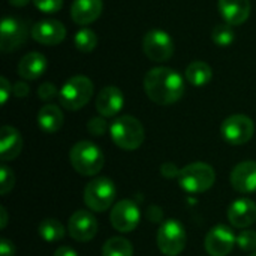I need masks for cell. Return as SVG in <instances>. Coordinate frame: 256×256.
<instances>
[{
    "label": "cell",
    "instance_id": "obj_9",
    "mask_svg": "<svg viewBox=\"0 0 256 256\" xmlns=\"http://www.w3.org/2000/svg\"><path fill=\"white\" fill-rule=\"evenodd\" d=\"M142 51L153 62H168L174 54V40L165 30L153 28L142 38Z\"/></svg>",
    "mask_w": 256,
    "mask_h": 256
},
{
    "label": "cell",
    "instance_id": "obj_36",
    "mask_svg": "<svg viewBox=\"0 0 256 256\" xmlns=\"http://www.w3.org/2000/svg\"><path fill=\"white\" fill-rule=\"evenodd\" d=\"M14 254H15L14 243L6 238H2L0 240V256H14Z\"/></svg>",
    "mask_w": 256,
    "mask_h": 256
},
{
    "label": "cell",
    "instance_id": "obj_22",
    "mask_svg": "<svg viewBox=\"0 0 256 256\" xmlns=\"http://www.w3.org/2000/svg\"><path fill=\"white\" fill-rule=\"evenodd\" d=\"M38 124L39 128L46 132V134H54L57 130L62 129L63 126V112L62 110L57 106V105H52V104H46L44 105L39 112H38Z\"/></svg>",
    "mask_w": 256,
    "mask_h": 256
},
{
    "label": "cell",
    "instance_id": "obj_33",
    "mask_svg": "<svg viewBox=\"0 0 256 256\" xmlns=\"http://www.w3.org/2000/svg\"><path fill=\"white\" fill-rule=\"evenodd\" d=\"M9 94H12V84L4 76H2L0 78V102H2V105H4L8 102Z\"/></svg>",
    "mask_w": 256,
    "mask_h": 256
},
{
    "label": "cell",
    "instance_id": "obj_1",
    "mask_svg": "<svg viewBox=\"0 0 256 256\" xmlns=\"http://www.w3.org/2000/svg\"><path fill=\"white\" fill-rule=\"evenodd\" d=\"M183 76L166 66L150 69L144 76V90L148 99L158 105L166 106L178 102L184 94Z\"/></svg>",
    "mask_w": 256,
    "mask_h": 256
},
{
    "label": "cell",
    "instance_id": "obj_28",
    "mask_svg": "<svg viewBox=\"0 0 256 256\" xmlns=\"http://www.w3.org/2000/svg\"><path fill=\"white\" fill-rule=\"evenodd\" d=\"M14 184H15L14 171L10 168H8L6 165H2L0 166V194L3 196L8 195L14 189Z\"/></svg>",
    "mask_w": 256,
    "mask_h": 256
},
{
    "label": "cell",
    "instance_id": "obj_31",
    "mask_svg": "<svg viewBox=\"0 0 256 256\" xmlns=\"http://www.w3.org/2000/svg\"><path fill=\"white\" fill-rule=\"evenodd\" d=\"M33 3L44 14H56L63 6V0H33Z\"/></svg>",
    "mask_w": 256,
    "mask_h": 256
},
{
    "label": "cell",
    "instance_id": "obj_2",
    "mask_svg": "<svg viewBox=\"0 0 256 256\" xmlns=\"http://www.w3.org/2000/svg\"><path fill=\"white\" fill-rule=\"evenodd\" d=\"M69 162L80 176L93 177L102 171L105 165V156L94 142L80 141L70 148Z\"/></svg>",
    "mask_w": 256,
    "mask_h": 256
},
{
    "label": "cell",
    "instance_id": "obj_13",
    "mask_svg": "<svg viewBox=\"0 0 256 256\" xmlns=\"http://www.w3.org/2000/svg\"><path fill=\"white\" fill-rule=\"evenodd\" d=\"M68 232L75 242L80 243L90 242L98 234V222L90 212L78 210L69 218Z\"/></svg>",
    "mask_w": 256,
    "mask_h": 256
},
{
    "label": "cell",
    "instance_id": "obj_25",
    "mask_svg": "<svg viewBox=\"0 0 256 256\" xmlns=\"http://www.w3.org/2000/svg\"><path fill=\"white\" fill-rule=\"evenodd\" d=\"M102 256H134V246L123 237H112L105 242Z\"/></svg>",
    "mask_w": 256,
    "mask_h": 256
},
{
    "label": "cell",
    "instance_id": "obj_5",
    "mask_svg": "<svg viewBox=\"0 0 256 256\" xmlns=\"http://www.w3.org/2000/svg\"><path fill=\"white\" fill-rule=\"evenodd\" d=\"M180 188L188 194H202L216 182L214 170L204 162H194L180 170L177 177Z\"/></svg>",
    "mask_w": 256,
    "mask_h": 256
},
{
    "label": "cell",
    "instance_id": "obj_8",
    "mask_svg": "<svg viewBox=\"0 0 256 256\" xmlns=\"http://www.w3.org/2000/svg\"><path fill=\"white\" fill-rule=\"evenodd\" d=\"M220 134L228 144L243 146L252 140L255 134V124L254 120L244 114H232L224 120Z\"/></svg>",
    "mask_w": 256,
    "mask_h": 256
},
{
    "label": "cell",
    "instance_id": "obj_26",
    "mask_svg": "<svg viewBox=\"0 0 256 256\" xmlns=\"http://www.w3.org/2000/svg\"><path fill=\"white\" fill-rule=\"evenodd\" d=\"M74 44L76 46L78 51L81 52H92L96 45H98V36L92 28H81L76 32L75 38H74Z\"/></svg>",
    "mask_w": 256,
    "mask_h": 256
},
{
    "label": "cell",
    "instance_id": "obj_4",
    "mask_svg": "<svg viewBox=\"0 0 256 256\" xmlns=\"http://www.w3.org/2000/svg\"><path fill=\"white\" fill-rule=\"evenodd\" d=\"M93 92L94 87L90 78L75 75L62 86L58 92L60 105L68 111H78L90 102Z\"/></svg>",
    "mask_w": 256,
    "mask_h": 256
},
{
    "label": "cell",
    "instance_id": "obj_24",
    "mask_svg": "<svg viewBox=\"0 0 256 256\" xmlns=\"http://www.w3.org/2000/svg\"><path fill=\"white\" fill-rule=\"evenodd\" d=\"M39 236L46 243H57L64 237V228L57 219H44L38 226Z\"/></svg>",
    "mask_w": 256,
    "mask_h": 256
},
{
    "label": "cell",
    "instance_id": "obj_17",
    "mask_svg": "<svg viewBox=\"0 0 256 256\" xmlns=\"http://www.w3.org/2000/svg\"><path fill=\"white\" fill-rule=\"evenodd\" d=\"M231 184L240 194L256 192V162L244 160L231 172Z\"/></svg>",
    "mask_w": 256,
    "mask_h": 256
},
{
    "label": "cell",
    "instance_id": "obj_35",
    "mask_svg": "<svg viewBox=\"0 0 256 256\" xmlns=\"http://www.w3.org/2000/svg\"><path fill=\"white\" fill-rule=\"evenodd\" d=\"M160 171H162V176L164 177H168V178L178 177V174H180V170H177V166L174 164H171V162L164 164L162 168H160Z\"/></svg>",
    "mask_w": 256,
    "mask_h": 256
},
{
    "label": "cell",
    "instance_id": "obj_40",
    "mask_svg": "<svg viewBox=\"0 0 256 256\" xmlns=\"http://www.w3.org/2000/svg\"><path fill=\"white\" fill-rule=\"evenodd\" d=\"M8 3L12 4V6H15V8H22V6L28 4L30 0H8Z\"/></svg>",
    "mask_w": 256,
    "mask_h": 256
},
{
    "label": "cell",
    "instance_id": "obj_19",
    "mask_svg": "<svg viewBox=\"0 0 256 256\" xmlns=\"http://www.w3.org/2000/svg\"><path fill=\"white\" fill-rule=\"evenodd\" d=\"M102 9V0H74L70 6V18L80 26H87L100 16Z\"/></svg>",
    "mask_w": 256,
    "mask_h": 256
},
{
    "label": "cell",
    "instance_id": "obj_12",
    "mask_svg": "<svg viewBox=\"0 0 256 256\" xmlns=\"http://www.w3.org/2000/svg\"><path fill=\"white\" fill-rule=\"evenodd\" d=\"M237 244V237L232 230L225 225L213 226L204 240V248L210 256H228Z\"/></svg>",
    "mask_w": 256,
    "mask_h": 256
},
{
    "label": "cell",
    "instance_id": "obj_29",
    "mask_svg": "<svg viewBox=\"0 0 256 256\" xmlns=\"http://www.w3.org/2000/svg\"><path fill=\"white\" fill-rule=\"evenodd\" d=\"M237 246L244 252L256 250V232L250 230H244L237 236Z\"/></svg>",
    "mask_w": 256,
    "mask_h": 256
},
{
    "label": "cell",
    "instance_id": "obj_41",
    "mask_svg": "<svg viewBox=\"0 0 256 256\" xmlns=\"http://www.w3.org/2000/svg\"><path fill=\"white\" fill-rule=\"evenodd\" d=\"M250 256H256V250H255V252H254V254H252V255H250Z\"/></svg>",
    "mask_w": 256,
    "mask_h": 256
},
{
    "label": "cell",
    "instance_id": "obj_32",
    "mask_svg": "<svg viewBox=\"0 0 256 256\" xmlns=\"http://www.w3.org/2000/svg\"><path fill=\"white\" fill-rule=\"evenodd\" d=\"M57 94H58V90H57V87H56L52 82H44V84H40L39 88H38V96H39L42 100H45V102L54 99Z\"/></svg>",
    "mask_w": 256,
    "mask_h": 256
},
{
    "label": "cell",
    "instance_id": "obj_27",
    "mask_svg": "<svg viewBox=\"0 0 256 256\" xmlns=\"http://www.w3.org/2000/svg\"><path fill=\"white\" fill-rule=\"evenodd\" d=\"M212 39L218 46H230L234 40H236V33L232 30V26L224 22V24H218L213 32H212Z\"/></svg>",
    "mask_w": 256,
    "mask_h": 256
},
{
    "label": "cell",
    "instance_id": "obj_14",
    "mask_svg": "<svg viewBox=\"0 0 256 256\" xmlns=\"http://www.w3.org/2000/svg\"><path fill=\"white\" fill-rule=\"evenodd\" d=\"M32 38L42 45H57L66 38V27L57 20H40L33 24Z\"/></svg>",
    "mask_w": 256,
    "mask_h": 256
},
{
    "label": "cell",
    "instance_id": "obj_7",
    "mask_svg": "<svg viewBox=\"0 0 256 256\" xmlns=\"http://www.w3.org/2000/svg\"><path fill=\"white\" fill-rule=\"evenodd\" d=\"M158 248L159 250L166 256L180 255L186 246L188 236L184 231V226L176 220V219H168L165 220L159 231H158Z\"/></svg>",
    "mask_w": 256,
    "mask_h": 256
},
{
    "label": "cell",
    "instance_id": "obj_39",
    "mask_svg": "<svg viewBox=\"0 0 256 256\" xmlns=\"http://www.w3.org/2000/svg\"><path fill=\"white\" fill-rule=\"evenodd\" d=\"M0 213H2V222H0V228L4 230L8 225V213H6V207H0Z\"/></svg>",
    "mask_w": 256,
    "mask_h": 256
},
{
    "label": "cell",
    "instance_id": "obj_34",
    "mask_svg": "<svg viewBox=\"0 0 256 256\" xmlns=\"http://www.w3.org/2000/svg\"><path fill=\"white\" fill-rule=\"evenodd\" d=\"M12 93H14V96H16V98H26V96L30 93V87H28L27 82L18 81V82H15V84L12 86Z\"/></svg>",
    "mask_w": 256,
    "mask_h": 256
},
{
    "label": "cell",
    "instance_id": "obj_16",
    "mask_svg": "<svg viewBox=\"0 0 256 256\" xmlns=\"http://www.w3.org/2000/svg\"><path fill=\"white\" fill-rule=\"evenodd\" d=\"M228 220L236 228H248L256 222V202L249 198L236 200L228 208Z\"/></svg>",
    "mask_w": 256,
    "mask_h": 256
},
{
    "label": "cell",
    "instance_id": "obj_11",
    "mask_svg": "<svg viewBox=\"0 0 256 256\" xmlns=\"http://www.w3.org/2000/svg\"><path fill=\"white\" fill-rule=\"evenodd\" d=\"M110 220L116 231L132 232L140 225L141 212L132 200H122L111 208Z\"/></svg>",
    "mask_w": 256,
    "mask_h": 256
},
{
    "label": "cell",
    "instance_id": "obj_30",
    "mask_svg": "<svg viewBox=\"0 0 256 256\" xmlns=\"http://www.w3.org/2000/svg\"><path fill=\"white\" fill-rule=\"evenodd\" d=\"M87 130L93 135V136H102L106 134L108 130V123L105 120V117H93L88 120L87 123Z\"/></svg>",
    "mask_w": 256,
    "mask_h": 256
},
{
    "label": "cell",
    "instance_id": "obj_10",
    "mask_svg": "<svg viewBox=\"0 0 256 256\" xmlns=\"http://www.w3.org/2000/svg\"><path fill=\"white\" fill-rule=\"evenodd\" d=\"M27 39V24L16 16H4L0 26V50L12 52Z\"/></svg>",
    "mask_w": 256,
    "mask_h": 256
},
{
    "label": "cell",
    "instance_id": "obj_18",
    "mask_svg": "<svg viewBox=\"0 0 256 256\" xmlns=\"http://www.w3.org/2000/svg\"><path fill=\"white\" fill-rule=\"evenodd\" d=\"M250 0H219V12L230 26H242L250 16Z\"/></svg>",
    "mask_w": 256,
    "mask_h": 256
},
{
    "label": "cell",
    "instance_id": "obj_15",
    "mask_svg": "<svg viewBox=\"0 0 256 256\" xmlns=\"http://www.w3.org/2000/svg\"><path fill=\"white\" fill-rule=\"evenodd\" d=\"M96 110L102 117H116L124 105V96L116 86L104 87L96 96Z\"/></svg>",
    "mask_w": 256,
    "mask_h": 256
},
{
    "label": "cell",
    "instance_id": "obj_20",
    "mask_svg": "<svg viewBox=\"0 0 256 256\" xmlns=\"http://www.w3.org/2000/svg\"><path fill=\"white\" fill-rule=\"evenodd\" d=\"M48 68V60L42 52L32 51L26 54L18 63V75L26 81L40 78Z\"/></svg>",
    "mask_w": 256,
    "mask_h": 256
},
{
    "label": "cell",
    "instance_id": "obj_3",
    "mask_svg": "<svg viewBox=\"0 0 256 256\" xmlns=\"http://www.w3.org/2000/svg\"><path fill=\"white\" fill-rule=\"evenodd\" d=\"M110 135L112 142L126 152L138 150L146 140L144 126L132 116H122L116 118L110 126Z\"/></svg>",
    "mask_w": 256,
    "mask_h": 256
},
{
    "label": "cell",
    "instance_id": "obj_37",
    "mask_svg": "<svg viewBox=\"0 0 256 256\" xmlns=\"http://www.w3.org/2000/svg\"><path fill=\"white\" fill-rule=\"evenodd\" d=\"M162 218H164V212L160 210V207H154L153 206V207H150L147 210V219L150 222H160Z\"/></svg>",
    "mask_w": 256,
    "mask_h": 256
},
{
    "label": "cell",
    "instance_id": "obj_38",
    "mask_svg": "<svg viewBox=\"0 0 256 256\" xmlns=\"http://www.w3.org/2000/svg\"><path fill=\"white\" fill-rule=\"evenodd\" d=\"M54 256H78L76 250H74L72 248L69 246H60L56 252H54Z\"/></svg>",
    "mask_w": 256,
    "mask_h": 256
},
{
    "label": "cell",
    "instance_id": "obj_23",
    "mask_svg": "<svg viewBox=\"0 0 256 256\" xmlns=\"http://www.w3.org/2000/svg\"><path fill=\"white\" fill-rule=\"evenodd\" d=\"M184 75H186L188 82H190L192 86H195V87H204V86H207L212 81V78H213V69L210 68L208 63L201 62V60H196V62H192L186 68Z\"/></svg>",
    "mask_w": 256,
    "mask_h": 256
},
{
    "label": "cell",
    "instance_id": "obj_21",
    "mask_svg": "<svg viewBox=\"0 0 256 256\" xmlns=\"http://www.w3.org/2000/svg\"><path fill=\"white\" fill-rule=\"evenodd\" d=\"M22 150V136L12 126H3L0 130V158L3 162L14 160Z\"/></svg>",
    "mask_w": 256,
    "mask_h": 256
},
{
    "label": "cell",
    "instance_id": "obj_6",
    "mask_svg": "<svg viewBox=\"0 0 256 256\" xmlns=\"http://www.w3.org/2000/svg\"><path fill=\"white\" fill-rule=\"evenodd\" d=\"M117 196V189L112 180L106 177H98L87 183L84 188V204L87 208L96 213H104L114 204Z\"/></svg>",
    "mask_w": 256,
    "mask_h": 256
}]
</instances>
